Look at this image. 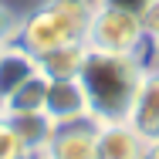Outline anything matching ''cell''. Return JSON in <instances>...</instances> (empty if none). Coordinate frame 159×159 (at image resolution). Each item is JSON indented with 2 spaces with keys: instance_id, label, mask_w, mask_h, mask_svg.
<instances>
[{
  "instance_id": "cell-1",
  "label": "cell",
  "mask_w": 159,
  "mask_h": 159,
  "mask_svg": "<svg viewBox=\"0 0 159 159\" xmlns=\"http://www.w3.org/2000/svg\"><path fill=\"white\" fill-rule=\"evenodd\" d=\"M146 71V58L139 54H98L88 51V61L81 68V85L92 102L95 122H122L132 112V102L139 92Z\"/></svg>"
},
{
  "instance_id": "cell-2",
  "label": "cell",
  "mask_w": 159,
  "mask_h": 159,
  "mask_svg": "<svg viewBox=\"0 0 159 159\" xmlns=\"http://www.w3.org/2000/svg\"><path fill=\"white\" fill-rule=\"evenodd\" d=\"M92 7H95V0H37L24 10L14 44H20L34 58H41L61 44L85 41Z\"/></svg>"
},
{
  "instance_id": "cell-3",
  "label": "cell",
  "mask_w": 159,
  "mask_h": 159,
  "mask_svg": "<svg viewBox=\"0 0 159 159\" xmlns=\"http://www.w3.org/2000/svg\"><path fill=\"white\" fill-rule=\"evenodd\" d=\"M146 44H149V34H146V24L139 14L95 0V7L88 14V27H85V48L88 51L146 58Z\"/></svg>"
},
{
  "instance_id": "cell-4",
  "label": "cell",
  "mask_w": 159,
  "mask_h": 159,
  "mask_svg": "<svg viewBox=\"0 0 159 159\" xmlns=\"http://www.w3.org/2000/svg\"><path fill=\"white\" fill-rule=\"evenodd\" d=\"M44 112L54 125H71L92 119V102L81 85V78H64V81H48V98Z\"/></svg>"
},
{
  "instance_id": "cell-5",
  "label": "cell",
  "mask_w": 159,
  "mask_h": 159,
  "mask_svg": "<svg viewBox=\"0 0 159 159\" xmlns=\"http://www.w3.org/2000/svg\"><path fill=\"white\" fill-rule=\"evenodd\" d=\"M142 149H146V135L129 119H122V122H98V129H95L98 159H142Z\"/></svg>"
},
{
  "instance_id": "cell-6",
  "label": "cell",
  "mask_w": 159,
  "mask_h": 159,
  "mask_svg": "<svg viewBox=\"0 0 159 159\" xmlns=\"http://www.w3.org/2000/svg\"><path fill=\"white\" fill-rule=\"evenodd\" d=\"M95 119H85V122H71V125H58L51 146L44 159H98L95 152Z\"/></svg>"
},
{
  "instance_id": "cell-7",
  "label": "cell",
  "mask_w": 159,
  "mask_h": 159,
  "mask_svg": "<svg viewBox=\"0 0 159 159\" xmlns=\"http://www.w3.org/2000/svg\"><path fill=\"white\" fill-rule=\"evenodd\" d=\"M129 122L142 135H156L159 132V64H152V61H146L139 92H135L132 112H129Z\"/></svg>"
},
{
  "instance_id": "cell-8",
  "label": "cell",
  "mask_w": 159,
  "mask_h": 159,
  "mask_svg": "<svg viewBox=\"0 0 159 159\" xmlns=\"http://www.w3.org/2000/svg\"><path fill=\"white\" fill-rule=\"evenodd\" d=\"M85 61H88V48H85V41H75V44H61V48L41 54V58H37V71H41L48 81L81 78Z\"/></svg>"
},
{
  "instance_id": "cell-9",
  "label": "cell",
  "mask_w": 159,
  "mask_h": 159,
  "mask_svg": "<svg viewBox=\"0 0 159 159\" xmlns=\"http://www.w3.org/2000/svg\"><path fill=\"white\" fill-rule=\"evenodd\" d=\"M7 119H10L14 132L20 135V142H24L31 159H41L48 152V146H51V139L58 132V125L48 119V112H24V115H7Z\"/></svg>"
},
{
  "instance_id": "cell-10",
  "label": "cell",
  "mask_w": 159,
  "mask_h": 159,
  "mask_svg": "<svg viewBox=\"0 0 159 159\" xmlns=\"http://www.w3.org/2000/svg\"><path fill=\"white\" fill-rule=\"evenodd\" d=\"M41 75L37 71V58L31 51H24L20 44H7L0 48V95L7 98L14 88H20L27 78Z\"/></svg>"
},
{
  "instance_id": "cell-11",
  "label": "cell",
  "mask_w": 159,
  "mask_h": 159,
  "mask_svg": "<svg viewBox=\"0 0 159 159\" xmlns=\"http://www.w3.org/2000/svg\"><path fill=\"white\" fill-rule=\"evenodd\" d=\"M44 98H48V78L34 75L20 88H14L7 95V115H24V112H44Z\"/></svg>"
},
{
  "instance_id": "cell-12",
  "label": "cell",
  "mask_w": 159,
  "mask_h": 159,
  "mask_svg": "<svg viewBox=\"0 0 159 159\" xmlns=\"http://www.w3.org/2000/svg\"><path fill=\"white\" fill-rule=\"evenodd\" d=\"M20 17H24V7H17L14 0H0V48L17 41Z\"/></svg>"
},
{
  "instance_id": "cell-13",
  "label": "cell",
  "mask_w": 159,
  "mask_h": 159,
  "mask_svg": "<svg viewBox=\"0 0 159 159\" xmlns=\"http://www.w3.org/2000/svg\"><path fill=\"white\" fill-rule=\"evenodd\" d=\"M0 159H31L20 135L10 125V119H0Z\"/></svg>"
},
{
  "instance_id": "cell-14",
  "label": "cell",
  "mask_w": 159,
  "mask_h": 159,
  "mask_svg": "<svg viewBox=\"0 0 159 159\" xmlns=\"http://www.w3.org/2000/svg\"><path fill=\"white\" fill-rule=\"evenodd\" d=\"M142 24L149 34V44H146V61L159 64V3H152L146 14H142Z\"/></svg>"
},
{
  "instance_id": "cell-15",
  "label": "cell",
  "mask_w": 159,
  "mask_h": 159,
  "mask_svg": "<svg viewBox=\"0 0 159 159\" xmlns=\"http://www.w3.org/2000/svg\"><path fill=\"white\" fill-rule=\"evenodd\" d=\"M102 3H112V7H125V10H132V14H146L152 3H159V0H102Z\"/></svg>"
},
{
  "instance_id": "cell-16",
  "label": "cell",
  "mask_w": 159,
  "mask_h": 159,
  "mask_svg": "<svg viewBox=\"0 0 159 159\" xmlns=\"http://www.w3.org/2000/svg\"><path fill=\"white\" fill-rule=\"evenodd\" d=\"M142 159H159V132H156V135H146V149H142Z\"/></svg>"
},
{
  "instance_id": "cell-17",
  "label": "cell",
  "mask_w": 159,
  "mask_h": 159,
  "mask_svg": "<svg viewBox=\"0 0 159 159\" xmlns=\"http://www.w3.org/2000/svg\"><path fill=\"white\" fill-rule=\"evenodd\" d=\"M0 119H7V98L0 95Z\"/></svg>"
},
{
  "instance_id": "cell-18",
  "label": "cell",
  "mask_w": 159,
  "mask_h": 159,
  "mask_svg": "<svg viewBox=\"0 0 159 159\" xmlns=\"http://www.w3.org/2000/svg\"><path fill=\"white\" fill-rule=\"evenodd\" d=\"M41 159H44V156H41Z\"/></svg>"
}]
</instances>
